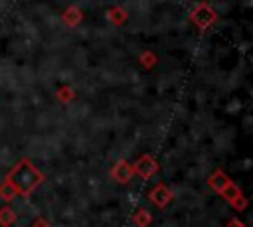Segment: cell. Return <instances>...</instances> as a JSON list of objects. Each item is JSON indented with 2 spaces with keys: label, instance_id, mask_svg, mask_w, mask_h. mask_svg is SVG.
Masks as SVG:
<instances>
[{
  "label": "cell",
  "instance_id": "obj_1",
  "mask_svg": "<svg viewBox=\"0 0 253 227\" xmlns=\"http://www.w3.org/2000/svg\"><path fill=\"white\" fill-rule=\"evenodd\" d=\"M4 180H8V182L16 188L18 195L30 197V195L38 189V186L45 180V176L36 168V164H34L32 160L22 158V160H20L8 174H6Z\"/></svg>",
  "mask_w": 253,
  "mask_h": 227
},
{
  "label": "cell",
  "instance_id": "obj_2",
  "mask_svg": "<svg viewBox=\"0 0 253 227\" xmlns=\"http://www.w3.org/2000/svg\"><path fill=\"white\" fill-rule=\"evenodd\" d=\"M190 20L198 26V28H210L211 24H215V20H217V14H215V10L210 6V4H206V2H202V4H198L196 8H194V12L190 14Z\"/></svg>",
  "mask_w": 253,
  "mask_h": 227
},
{
  "label": "cell",
  "instance_id": "obj_3",
  "mask_svg": "<svg viewBox=\"0 0 253 227\" xmlns=\"http://www.w3.org/2000/svg\"><path fill=\"white\" fill-rule=\"evenodd\" d=\"M219 195L233 207V209H237V211H243L245 207H247V197L243 195V191H241V188L237 186V184H233V182H229L221 191H219Z\"/></svg>",
  "mask_w": 253,
  "mask_h": 227
},
{
  "label": "cell",
  "instance_id": "obj_4",
  "mask_svg": "<svg viewBox=\"0 0 253 227\" xmlns=\"http://www.w3.org/2000/svg\"><path fill=\"white\" fill-rule=\"evenodd\" d=\"M132 170L136 176H140L142 180H150L152 176H156L160 172V164L150 156V154H142L134 164H132Z\"/></svg>",
  "mask_w": 253,
  "mask_h": 227
},
{
  "label": "cell",
  "instance_id": "obj_5",
  "mask_svg": "<svg viewBox=\"0 0 253 227\" xmlns=\"http://www.w3.org/2000/svg\"><path fill=\"white\" fill-rule=\"evenodd\" d=\"M148 199H150L156 207L164 209V207H168L170 201L174 199V193H172V189H170L166 184H158V186H154V188L148 191Z\"/></svg>",
  "mask_w": 253,
  "mask_h": 227
},
{
  "label": "cell",
  "instance_id": "obj_6",
  "mask_svg": "<svg viewBox=\"0 0 253 227\" xmlns=\"http://www.w3.org/2000/svg\"><path fill=\"white\" fill-rule=\"evenodd\" d=\"M134 176V170H132V164L126 162V160H119L113 168H111V178L119 184H128Z\"/></svg>",
  "mask_w": 253,
  "mask_h": 227
},
{
  "label": "cell",
  "instance_id": "obj_7",
  "mask_svg": "<svg viewBox=\"0 0 253 227\" xmlns=\"http://www.w3.org/2000/svg\"><path fill=\"white\" fill-rule=\"evenodd\" d=\"M229 182H231V180L227 178V174H225L223 170H215V172H213V174L208 178V186H210V188H211L215 193H219V191H221V189H223V188H225Z\"/></svg>",
  "mask_w": 253,
  "mask_h": 227
},
{
  "label": "cell",
  "instance_id": "obj_8",
  "mask_svg": "<svg viewBox=\"0 0 253 227\" xmlns=\"http://www.w3.org/2000/svg\"><path fill=\"white\" fill-rule=\"evenodd\" d=\"M16 219H18V215L12 207H8V205L0 207V227H12L16 223Z\"/></svg>",
  "mask_w": 253,
  "mask_h": 227
},
{
  "label": "cell",
  "instance_id": "obj_9",
  "mask_svg": "<svg viewBox=\"0 0 253 227\" xmlns=\"http://www.w3.org/2000/svg\"><path fill=\"white\" fill-rule=\"evenodd\" d=\"M81 18H83V14L79 12V8H77V6L67 8V12L63 14V22H65L69 28H75V26L81 22Z\"/></svg>",
  "mask_w": 253,
  "mask_h": 227
},
{
  "label": "cell",
  "instance_id": "obj_10",
  "mask_svg": "<svg viewBox=\"0 0 253 227\" xmlns=\"http://www.w3.org/2000/svg\"><path fill=\"white\" fill-rule=\"evenodd\" d=\"M132 223L136 227H148L152 223V215L146 211V209H138L134 215H132Z\"/></svg>",
  "mask_w": 253,
  "mask_h": 227
},
{
  "label": "cell",
  "instance_id": "obj_11",
  "mask_svg": "<svg viewBox=\"0 0 253 227\" xmlns=\"http://www.w3.org/2000/svg\"><path fill=\"white\" fill-rule=\"evenodd\" d=\"M16 195H18L16 188H14L8 180H4V182L0 184V199H4V201H12Z\"/></svg>",
  "mask_w": 253,
  "mask_h": 227
},
{
  "label": "cell",
  "instance_id": "obj_12",
  "mask_svg": "<svg viewBox=\"0 0 253 227\" xmlns=\"http://www.w3.org/2000/svg\"><path fill=\"white\" fill-rule=\"evenodd\" d=\"M109 20L113 22V24H123L125 20H126V14H125V10L123 8H113L111 12H109Z\"/></svg>",
  "mask_w": 253,
  "mask_h": 227
},
{
  "label": "cell",
  "instance_id": "obj_13",
  "mask_svg": "<svg viewBox=\"0 0 253 227\" xmlns=\"http://www.w3.org/2000/svg\"><path fill=\"white\" fill-rule=\"evenodd\" d=\"M57 97H59V99H61L63 103H65V101H69V99H71V93H69V87H61V91H59V95H57Z\"/></svg>",
  "mask_w": 253,
  "mask_h": 227
},
{
  "label": "cell",
  "instance_id": "obj_14",
  "mask_svg": "<svg viewBox=\"0 0 253 227\" xmlns=\"http://www.w3.org/2000/svg\"><path fill=\"white\" fill-rule=\"evenodd\" d=\"M32 227H51V225H49V221H47V219H43V217H38V219H34Z\"/></svg>",
  "mask_w": 253,
  "mask_h": 227
},
{
  "label": "cell",
  "instance_id": "obj_15",
  "mask_svg": "<svg viewBox=\"0 0 253 227\" xmlns=\"http://www.w3.org/2000/svg\"><path fill=\"white\" fill-rule=\"evenodd\" d=\"M227 227H245L237 217H233V219H229V223H227Z\"/></svg>",
  "mask_w": 253,
  "mask_h": 227
}]
</instances>
